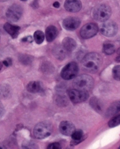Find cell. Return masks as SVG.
Instances as JSON below:
<instances>
[{"instance_id":"obj_1","label":"cell","mask_w":120,"mask_h":149,"mask_svg":"<svg viewBox=\"0 0 120 149\" xmlns=\"http://www.w3.org/2000/svg\"><path fill=\"white\" fill-rule=\"evenodd\" d=\"M102 63L103 59L100 55L91 53L84 56L82 61V66L84 71L94 73L99 70Z\"/></svg>"},{"instance_id":"obj_2","label":"cell","mask_w":120,"mask_h":149,"mask_svg":"<svg viewBox=\"0 0 120 149\" xmlns=\"http://www.w3.org/2000/svg\"><path fill=\"white\" fill-rule=\"evenodd\" d=\"M73 84L75 88L87 92L93 88L94 80L87 74H82L75 78Z\"/></svg>"},{"instance_id":"obj_3","label":"cell","mask_w":120,"mask_h":149,"mask_svg":"<svg viewBox=\"0 0 120 149\" xmlns=\"http://www.w3.org/2000/svg\"><path fill=\"white\" fill-rule=\"evenodd\" d=\"M52 132V126L47 121L38 123L34 129V135L38 139H43L49 136Z\"/></svg>"},{"instance_id":"obj_4","label":"cell","mask_w":120,"mask_h":149,"mask_svg":"<svg viewBox=\"0 0 120 149\" xmlns=\"http://www.w3.org/2000/svg\"><path fill=\"white\" fill-rule=\"evenodd\" d=\"M111 8L106 4H100L96 6L93 10V18L98 21L105 22L107 21L111 15Z\"/></svg>"},{"instance_id":"obj_5","label":"cell","mask_w":120,"mask_h":149,"mask_svg":"<svg viewBox=\"0 0 120 149\" xmlns=\"http://www.w3.org/2000/svg\"><path fill=\"white\" fill-rule=\"evenodd\" d=\"M79 72V67L75 62H71L66 65L61 71L60 75L66 80L75 78Z\"/></svg>"},{"instance_id":"obj_6","label":"cell","mask_w":120,"mask_h":149,"mask_svg":"<svg viewBox=\"0 0 120 149\" xmlns=\"http://www.w3.org/2000/svg\"><path fill=\"white\" fill-rule=\"evenodd\" d=\"M101 33L106 37H113L118 31L117 24L111 21H108L104 22L100 27Z\"/></svg>"},{"instance_id":"obj_7","label":"cell","mask_w":120,"mask_h":149,"mask_svg":"<svg viewBox=\"0 0 120 149\" xmlns=\"http://www.w3.org/2000/svg\"><path fill=\"white\" fill-rule=\"evenodd\" d=\"M99 31L97 25L94 23H88L81 29L80 36L84 39L90 38L97 34Z\"/></svg>"},{"instance_id":"obj_8","label":"cell","mask_w":120,"mask_h":149,"mask_svg":"<svg viewBox=\"0 0 120 149\" xmlns=\"http://www.w3.org/2000/svg\"><path fill=\"white\" fill-rule=\"evenodd\" d=\"M68 94L70 100L74 103H79L85 102L88 97V93L87 91L77 90L76 88L70 90Z\"/></svg>"},{"instance_id":"obj_9","label":"cell","mask_w":120,"mask_h":149,"mask_svg":"<svg viewBox=\"0 0 120 149\" xmlns=\"http://www.w3.org/2000/svg\"><path fill=\"white\" fill-rule=\"evenodd\" d=\"M22 8L18 4H13L8 8L6 13V16L8 19L12 22L18 21L22 16Z\"/></svg>"},{"instance_id":"obj_10","label":"cell","mask_w":120,"mask_h":149,"mask_svg":"<svg viewBox=\"0 0 120 149\" xmlns=\"http://www.w3.org/2000/svg\"><path fill=\"white\" fill-rule=\"evenodd\" d=\"M80 23V19L77 17H68L63 20V26L68 31H74L79 27Z\"/></svg>"},{"instance_id":"obj_11","label":"cell","mask_w":120,"mask_h":149,"mask_svg":"<svg viewBox=\"0 0 120 149\" xmlns=\"http://www.w3.org/2000/svg\"><path fill=\"white\" fill-rule=\"evenodd\" d=\"M75 130L76 128L75 125L69 121H62L59 125V131L64 136H71Z\"/></svg>"},{"instance_id":"obj_12","label":"cell","mask_w":120,"mask_h":149,"mask_svg":"<svg viewBox=\"0 0 120 149\" xmlns=\"http://www.w3.org/2000/svg\"><path fill=\"white\" fill-rule=\"evenodd\" d=\"M82 7L80 0H66L64 3L65 9L71 13L79 12Z\"/></svg>"},{"instance_id":"obj_13","label":"cell","mask_w":120,"mask_h":149,"mask_svg":"<svg viewBox=\"0 0 120 149\" xmlns=\"http://www.w3.org/2000/svg\"><path fill=\"white\" fill-rule=\"evenodd\" d=\"M4 29L12 37V38H16L20 30V27L17 26H14L9 22H7L4 24Z\"/></svg>"},{"instance_id":"obj_14","label":"cell","mask_w":120,"mask_h":149,"mask_svg":"<svg viewBox=\"0 0 120 149\" xmlns=\"http://www.w3.org/2000/svg\"><path fill=\"white\" fill-rule=\"evenodd\" d=\"M58 30L57 28L53 26H50L47 27L46 29L45 36L46 40L48 42L53 41L58 36Z\"/></svg>"},{"instance_id":"obj_15","label":"cell","mask_w":120,"mask_h":149,"mask_svg":"<svg viewBox=\"0 0 120 149\" xmlns=\"http://www.w3.org/2000/svg\"><path fill=\"white\" fill-rule=\"evenodd\" d=\"M62 45L69 52H71L75 50L76 48L77 44L75 40L70 37H66L63 39Z\"/></svg>"},{"instance_id":"obj_16","label":"cell","mask_w":120,"mask_h":149,"mask_svg":"<svg viewBox=\"0 0 120 149\" xmlns=\"http://www.w3.org/2000/svg\"><path fill=\"white\" fill-rule=\"evenodd\" d=\"M120 111V101L112 103L107 110L106 116L107 117L113 116Z\"/></svg>"},{"instance_id":"obj_17","label":"cell","mask_w":120,"mask_h":149,"mask_svg":"<svg viewBox=\"0 0 120 149\" xmlns=\"http://www.w3.org/2000/svg\"><path fill=\"white\" fill-rule=\"evenodd\" d=\"M68 53L69 52L66 50L63 45L56 47L53 50V54L59 60H63L65 58Z\"/></svg>"},{"instance_id":"obj_18","label":"cell","mask_w":120,"mask_h":149,"mask_svg":"<svg viewBox=\"0 0 120 149\" xmlns=\"http://www.w3.org/2000/svg\"><path fill=\"white\" fill-rule=\"evenodd\" d=\"M71 137L73 139V141H71V144L73 146L80 143L84 139V137L83 136V132L81 130H75L74 133L72 134Z\"/></svg>"},{"instance_id":"obj_19","label":"cell","mask_w":120,"mask_h":149,"mask_svg":"<svg viewBox=\"0 0 120 149\" xmlns=\"http://www.w3.org/2000/svg\"><path fill=\"white\" fill-rule=\"evenodd\" d=\"M27 89L31 93H36L41 90V86L39 81H31L28 84Z\"/></svg>"},{"instance_id":"obj_20","label":"cell","mask_w":120,"mask_h":149,"mask_svg":"<svg viewBox=\"0 0 120 149\" xmlns=\"http://www.w3.org/2000/svg\"><path fill=\"white\" fill-rule=\"evenodd\" d=\"M90 104L91 107L96 111L100 113L102 111L101 103L99 101V99L96 97H92L90 100Z\"/></svg>"},{"instance_id":"obj_21","label":"cell","mask_w":120,"mask_h":149,"mask_svg":"<svg viewBox=\"0 0 120 149\" xmlns=\"http://www.w3.org/2000/svg\"><path fill=\"white\" fill-rule=\"evenodd\" d=\"M115 51L114 45L111 43H105L103 45V52L107 55H111Z\"/></svg>"},{"instance_id":"obj_22","label":"cell","mask_w":120,"mask_h":149,"mask_svg":"<svg viewBox=\"0 0 120 149\" xmlns=\"http://www.w3.org/2000/svg\"><path fill=\"white\" fill-rule=\"evenodd\" d=\"M34 38L38 44H42L45 39V35L41 31H36L35 32L34 34Z\"/></svg>"},{"instance_id":"obj_23","label":"cell","mask_w":120,"mask_h":149,"mask_svg":"<svg viewBox=\"0 0 120 149\" xmlns=\"http://www.w3.org/2000/svg\"><path fill=\"white\" fill-rule=\"evenodd\" d=\"M120 125V114L111 118L108 123L110 127H115Z\"/></svg>"},{"instance_id":"obj_24","label":"cell","mask_w":120,"mask_h":149,"mask_svg":"<svg viewBox=\"0 0 120 149\" xmlns=\"http://www.w3.org/2000/svg\"><path fill=\"white\" fill-rule=\"evenodd\" d=\"M114 79L117 81H120V65L115 66L112 71Z\"/></svg>"},{"instance_id":"obj_25","label":"cell","mask_w":120,"mask_h":149,"mask_svg":"<svg viewBox=\"0 0 120 149\" xmlns=\"http://www.w3.org/2000/svg\"><path fill=\"white\" fill-rule=\"evenodd\" d=\"M48 149H60L61 145L59 143H53L50 144L47 147Z\"/></svg>"},{"instance_id":"obj_26","label":"cell","mask_w":120,"mask_h":149,"mask_svg":"<svg viewBox=\"0 0 120 149\" xmlns=\"http://www.w3.org/2000/svg\"><path fill=\"white\" fill-rule=\"evenodd\" d=\"M3 63L5 67H9L12 64V61L10 58H7L6 60L3 61Z\"/></svg>"},{"instance_id":"obj_27","label":"cell","mask_w":120,"mask_h":149,"mask_svg":"<svg viewBox=\"0 0 120 149\" xmlns=\"http://www.w3.org/2000/svg\"><path fill=\"white\" fill-rule=\"evenodd\" d=\"M22 41H24V42H31L32 41H33V38L31 36H28V37H26L25 38H22Z\"/></svg>"},{"instance_id":"obj_28","label":"cell","mask_w":120,"mask_h":149,"mask_svg":"<svg viewBox=\"0 0 120 149\" xmlns=\"http://www.w3.org/2000/svg\"><path fill=\"white\" fill-rule=\"evenodd\" d=\"M117 56L115 58V61L117 62H120V47L117 49Z\"/></svg>"},{"instance_id":"obj_29","label":"cell","mask_w":120,"mask_h":149,"mask_svg":"<svg viewBox=\"0 0 120 149\" xmlns=\"http://www.w3.org/2000/svg\"><path fill=\"white\" fill-rule=\"evenodd\" d=\"M53 7L55 8H59L60 7V3L59 2H58V1H56V2H55L53 3Z\"/></svg>"},{"instance_id":"obj_30","label":"cell","mask_w":120,"mask_h":149,"mask_svg":"<svg viewBox=\"0 0 120 149\" xmlns=\"http://www.w3.org/2000/svg\"><path fill=\"white\" fill-rule=\"evenodd\" d=\"M21 1H27V0H21Z\"/></svg>"},{"instance_id":"obj_31","label":"cell","mask_w":120,"mask_h":149,"mask_svg":"<svg viewBox=\"0 0 120 149\" xmlns=\"http://www.w3.org/2000/svg\"><path fill=\"white\" fill-rule=\"evenodd\" d=\"M119 149H120V146H119Z\"/></svg>"}]
</instances>
